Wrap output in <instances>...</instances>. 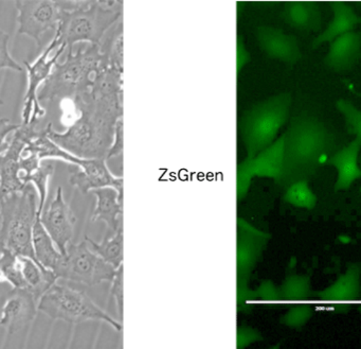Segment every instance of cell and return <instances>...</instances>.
Here are the masks:
<instances>
[{
    "mask_svg": "<svg viewBox=\"0 0 361 349\" xmlns=\"http://www.w3.org/2000/svg\"><path fill=\"white\" fill-rule=\"evenodd\" d=\"M285 135L284 173L281 181L289 184L303 179L326 155L329 135L322 122L310 116H300L291 122Z\"/></svg>",
    "mask_w": 361,
    "mask_h": 349,
    "instance_id": "cell-1",
    "label": "cell"
},
{
    "mask_svg": "<svg viewBox=\"0 0 361 349\" xmlns=\"http://www.w3.org/2000/svg\"><path fill=\"white\" fill-rule=\"evenodd\" d=\"M0 215V232L6 247L39 264L33 249V228L39 217V194L35 186L28 184L22 191L1 199Z\"/></svg>",
    "mask_w": 361,
    "mask_h": 349,
    "instance_id": "cell-2",
    "label": "cell"
},
{
    "mask_svg": "<svg viewBox=\"0 0 361 349\" xmlns=\"http://www.w3.org/2000/svg\"><path fill=\"white\" fill-rule=\"evenodd\" d=\"M291 101L290 94L283 93L257 103L243 114L238 131L247 158H253L279 138L281 129L288 120Z\"/></svg>",
    "mask_w": 361,
    "mask_h": 349,
    "instance_id": "cell-3",
    "label": "cell"
},
{
    "mask_svg": "<svg viewBox=\"0 0 361 349\" xmlns=\"http://www.w3.org/2000/svg\"><path fill=\"white\" fill-rule=\"evenodd\" d=\"M37 308L51 319H61L69 324L100 319L117 329L121 327L84 292L56 283L39 298Z\"/></svg>",
    "mask_w": 361,
    "mask_h": 349,
    "instance_id": "cell-4",
    "label": "cell"
},
{
    "mask_svg": "<svg viewBox=\"0 0 361 349\" xmlns=\"http://www.w3.org/2000/svg\"><path fill=\"white\" fill-rule=\"evenodd\" d=\"M118 270L107 264L94 249H88L85 242H82L68 245L66 255L63 256L54 272L58 278L94 285L113 279Z\"/></svg>",
    "mask_w": 361,
    "mask_h": 349,
    "instance_id": "cell-5",
    "label": "cell"
},
{
    "mask_svg": "<svg viewBox=\"0 0 361 349\" xmlns=\"http://www.w3.org/2000/svg\"><path fill=\"white\" fill-rule=\"evenodd\" d=\"M285 135L279 136L274 143L238 165L236 173V194L240 201L248 194L255 179H271L281 181L284 173Z\"/></svg>",
    "mask_w": 361,
    "mask_h": 349,
    "instance_id": "cell-6",
    "label": "cell"
},
{
    "mask_svg": "<svg viewBox=\"0 0 361 349\" xmlns=\"http://www.w3.org/2000/svg\"><path fill=\"white\" fill-rule=\"evenodd\" d=\"M66 46L61 44L58 33L52 40L51 43L45 48L41 56L35 63L25 61L24 65L28 73V88L25 95L24 107L22 112V124H29L30 122H39L46 115V111L42 107L39 100V86L45 83L46 80L51 75L52 69L56 64V61L65 50Z\"/></svg>",
    "mask_w": 361,
    "mask_h": 349,
    "instance_id": "cell-7",
    "label": "cell"
},
{
    "mask_svg": "<svg viewBox=\"0 0 361 349\" xmlns=\"http://www.w3.org/2000/svg\"><path fill=\"white\" fill-rule=\"evenodd\" d=\"M60 4L51 0H20L16 1L18 35L35 40L41 49L42 39L48 31H58L60 25Z\"/></svg>",
    "mask_w": 361,
    "mask_h": 349,
    "instance_id": "cell-8",
    "label": "cell"
},
{
    "mask_svg": "<svg viewBox=\"0 0 361 349\" xmlns=\"http://www.w3.org/2000/svg\"><path fill=\"white\" fill-rule=\"evenodd\" d=\"M312 300L337 314L350 312L361 302V264H350L331 285L314 291Z\"/></svg>",
    "mask_w": 361,
    "mask_h": 349,
    "instance_id": "cell-9",
    "label": "cell"
},
{
    "mask_svg": "<svg viewBox=\"0 0 361 349\" xmlns=\"http://www.w3.org/2000/svg\"><path fill=\"white\" fill-rule=\"evenodd\" d=\"M270 235L251 225L246 220H238V283H247L248 277L267 247Z\"/></svg>",
    "mask_w": 361,
    "mask_h": 349,
    "instance_id": "cell-10",
    "label": "cell"
},
{
    "mask_svg": "<svg viewBox=\"0 0 361 349\" xmlns=\"http://www.w3.org/2000/svg\"><path fill=\"white\" fill-rule=\"evenodd\" d=\"M39 220L59 251L66 255L73 237V215L65 201L62 188L59 187L51 202L45 205Z\"/></svg>",
    "mask_w": 361,
    "mask_h": 349,
    "instance_id": "cell-11",
    "label": "cell"
},
{
    "mask_svg": "<svg viewBox=\"0 0 361 349\" xmlns=\"http://www.w3.org/2000/svg\"><path fill=\"white\" fill-rule=\"evenodd\" d=\"M37 298L27 289H12L6 298L0 315V327L5 328L9 334H14L28 327L37 311Z\"/></svg>",
    "mask_w": 361,
    "mask_h": 349,
    "instance_id": "cell-12",
    "label": "cell"
},
{
    "mask_svg": "<svg viewBox=\"0 0 361 349\" xmlns=\"http://www.w3.org/2000/svg\"><path fill=\"white\" fill-rule=\"evenodd\" d=\"M255 37L259 49L268 58L289 65L295 64L302 58L297 37L284 32L282 29L259 26L255 32Z\"/></svg>",
    "mask_w": 361,
    "mask_h": 349,
    "instance_id": "cell-13",
    "label": "cell"
},
{
    "mask_svg": "<svg viewBox=\"0 0 361 349\" xmlns=\"http://www.w3.org/2000/svg\"><path fill=\"white\" fill-rule=\"evenodd\" d=\"M361 141L354 139L348 146L327 158L326 164L337 171V179L334 186L335 192L348 190L355 182L361 179Z\"/></svg>",
    "mask_w": 361,
    "mask_h": 349,
    "instance_id": "cell-14",
    "label": "cell"
},
{
    "mask_svg": "<svg viewBox=\"0 0 361 349\" xmlns=\"http://www.w3.org/2000/svg\"><path fill=\"white\" fill-rule=\"evenodd\" d=\"M361 57V33H346L331 42L324 64L331 71L342 73L352 69Z\"/></svg>",
    "mask_w": 361,
    "mask_h": 349,
    "instance_id": "cell-15",
    "label": "cell"
},
{
    "mask_svg": "<svg viewBox=\"0 0 361 349\" xmlns=\"http://www.w3.org/2000/svg\"><path fill=\"white\" fill-rule=\"evenodd\" d=\"M331 10L334 13L333 20L327 28L312 42V47L314 49L323 44H331L338 37L355 31V28L361 24V18H359L354 10L345 4L333 3Z\"/></svg>",
    "mask_w": 361,
    "mask_h": 349,
    "instance_id": "cell-16",
    "label": "cell"
},
{
    "mask_svg": "<svg viewBox=\"0 0 361 349\" xmlns=\"http://www.w3.org/2000/svg\"><path fill=\"white\" fill-rule=\"evenodd\" d=\"M282 16L287 25L306 32H318L322 26V12L314 3L293 1L286 4Z\"/></svg>",
    "mask_w": 361,
    "mask_h": 349,
    "instance_id": "cell-17",
    "label": "cell"
},
{
    "mask_svg": "<svg viewBox=\"0 0 361 349\" xmlns=\"http://www.w3.org/2000/svg\"><path fill=\"white\" fill-rule=\"evenodd\" d=\"M80 172L75 173L71 177L73 185L77 186L83 192L90 189H102L116 184V179L107 170L106 165L99 158H84Z\"/></svg>",
    "mask_w": 361,
    "mask_h": 349,
    "instance_id": "cell-18",
    "label": "cell"
},
{
    "mask_svg": "<svg viewBox=\"0 0 361 349\" xmlns=\"http://www.w3.org/2000/svg\"><path fill=\"white\" fill-rule=\"evenodd\" d=\"M293 268L295 266L291 264L282 285H279L282 304L287 307L312 302L314 295L310 275L298 274Z\"/></svg>",
    "mask_w": 361,
    "mask_h": 349,
    "instance_id": "cell-19",
    "label": "cell"
},
{
    "mask_svg": "<svg viewBox=\"0 0 361 349\" xmlns=\"http://www.w3.org/2000/svg\"><path fill=\"white\" fill-rule=\"evenodd\" d=\"M33 249L35 259L44 268L54 271L63 258V254L59 251L54 244L50 235L37 217L33 228Z\"/></svg>",
    "mask_w": 361,
    "mask_h": 349,
    "instance_id": "cell-20",
    "label": "cell"
},
{
    "mask_svg": "<svg viewBox=\"0 0 361 349\" xmlns=\"http://www.w3.org/2000/svg\"><path fill=\"white\" fill-rule=\"evenodd\" d=\"M22 270L26 281L27 290L31 292L39 302L46 291L58 280L56 273L49 268H44L28 257H22Z\"/></svg>",
    "mask_w": 361,
    "mask_h": 349,
    "instance_id": "cell-21",
    "label": "cell"
},
{
    "mask_svg": "<svg viewBox=\"0 0 361 349\" xmlns=\"http://www.w3.org/2000/svg\"><path fill=\"white\" fill-rule=\"evenodd\" d=\"M283 200L295 208L312 211L316 207L318 199L310 187L307 179H299L288 184L285 190Z\"/></svg>",
    "mask_w": 361,
    "mask_h": 349,
    "instance_id": "cell-22",
    "label": "cell"
},
{
    "mask_svg": "<svg viewBox=\"0 0 361 349\" xmlns=\"http://www.w3.org/2000/svg\"><path fill=\"white\" fill-rule=\"evenodd\" d=\"M8 283L14 289H27L20 256L6 247L0 258V283Z\"/></svg>",
    "mask_w": 361,
    "mask_h": 349,
    "instance_id": "cell-23",
    "label": "cell"
},
{
    "mask_svg": "<svg viewBox=\"0 0 361 349\" xmlns=\"http://www.w3.org/2000/svg\"><path fill=\"white\" fill-rule=\"evenodd\" d=\"M54 165L50 162H42L41 166L27 177V185L32 184L39 194V215H41L45 207L48 196V185H49L50 177L54 175Z\"/></svg>",
    "mask_w": 361,
    "mask_h": 349,
    "instance_id": "cell-24",
    "label": "cell"
},
{
    "mask_svg": "<svg viewBox=\"0 0 361 349\" xmlns=\"http://www.w3.org/2000/svg\"><path fill=\"white\" fill-rule=\"evenodd\" d=\"M314 309L312 302H302L288 307V310L281 317L282 325L291 329H301L314 317Z\"/></svg>",
    "mask_w": 361,
    "mask_h": 349,
    "instance_id": "cell-25",
    "label": "cell"
},
{
    "mask_svg": "<svg viewBox=\"0 0 361 349\" xmlns=\"http://www.w3.org/2000/svg\"><path fill=\"white\" fill-rule=\"evenodd\" d=\"M90 242L92 243V249L107 264H111L116 270L121 268L123 262V243L121 237H116L113 240L107 241L103 244H96L90 240Z\"/></svg>",
    "mask_w": 361,
    "mask_h": 349,
    "instance_id": "cell-26",
    "label": "cell"
},
{
    "mask_svg": "<svg viewBox=\"0 0 361 349\" xmlns=\"http://www.w3.org/2000/svg\"><path fill=\"white\" fill-rule=\"evenodd\" d=\"M339 113L344 118L348 131L355 136V139L361 141V111L357 109L350 101L340 99L336 103Z\"/></svg>",
    "mask_w": 361,
    "mask_h": 349,
    "instance_id": "cell-27",
    "label": "cell"
},
{
    "mask_svg": "<svg viewBox=\"0 0 361 349\" xmlns=\"http://www.w3.org/2000/svg\"><path fill=\"white\" fill-rule=\"evenodd\" d=\"M10 35L5 31H0V71L5 69L22 73V65L18 64L9 52Z\"/></svg>",
    "mask_w": 361,
    "mask_h": 349,
    "instance_id": "cell-28",
    "label": "cell"
},
{
    "mask_svg": "<svg viewBox=\"0 0 361 349\" xmlns=\"http://www.w3.org/2000/svg\"><path fill=\"white\" fill-rule=\"evenodd\" d=\"M20 124H12L11 120L8 118H1L0 119V156L4 155L9 149L10 141H8V136L11 133L16 132Z\"/></svg>",
    "mask_w": 361,
    "mask_h": 349,
    "instance_id": "cell-29",
    "label": "cell"
},
{
    "mask_svg": "<svg viewBox=\"0 0 361 349\" xmlns=\"http://www.w3.org/2000/svg\"><path fill=\"white\" fill-rule=\"evenodd\" d=\"M262 334L255 328L249 326H242L238 328V347L244 348V347L250 346L253 343L259 342L262 340Z\"/></svg>",
    "mask_w": 361,
    "mask_h": 349,
    "instance_id": "cell-30",
    "label": "cell"
},
{
    "mask_svg": "<svg viewBox=\"0 0 361 349\" xmlns=\"http://www.w3.org/2000/svg\"><path fill=\"white\" fill-rule=\"evenodd\" d=\"M238 52H240V54H238V61L240 60V62H238V69L240 71V67L244 66L246 64L247 61H248V52H247L246 48L243 45L242 41H238Z\"/></svg>",
    "mask_w": 361,
    "mask_h": 349,
    "instance_id": "cell-31",
    "label": "cell"
},
{
    "mask_svg": "<svg viewBox=\"0 0 361 349\" xmlns=\"http://www.w3.org/2000/svg\"><path fill=\"white\" fill-rule=\"evenodd\" d=\"M5 249V241H4L3 235H1V232H0V258L3 256L4 249Z\"/></svg>",
    "mask_w": 361,
    "mask_h": 349,
    "instance_id": "cell-32",
    "label": "cell"
},
{
    "mask_svg": "<svg viewBox=\"0 0 361 349\" xmlns=\"http://www.w3.org/2000/svg\"><path fill=\"white\" fill-rule=\"evenodd\" d=\"M355 308L357 309V311H358L359 313L361 314V302H358V304H356V307Z\"/></svg>",
    "mask_w": 361,
    "mask_h": 349,
    "instance_id": "cell-33",
    "label": "cell"
},
{
    "mask_svg": "<svg viewBox=\"0 0 361 349\" xmlns=\"http://www.w3.org/2000/svg\"><path fill=\"white\" fill-rule=\"evenodd\" d=\"M350 90H352V92L354 93V94L356 95V96L360 97L361 98V93H358L357 92V90H353L352 88H350Z\"/></svg>",
    "mask_w": 361,
    "mask_h": 349,
    "instance_id": "cell-34",
    "label": "cell"
},
{
    "mask_svg": "<svg viewBox=\"0 0 361 349\" xmlns=\"http://www.w3.org/2000/svg\"><path fill=\"white\" fill-rule=\"evenodd\" d=\"M1 105H4V101L0 99V107H1Z\"/></svg>",
    "mask_w": 361,
    "mask_h": 349,
    "instance_id": "cell-35",
    "label": "cell"
},
{
    "mask_svg": "<svg viewBox=\"0 0 361 349\" xmlns=\"http://www.w3.org/2000/svg\"><path fill=\"white\" fill-rule=\"evenodd\" d=\"M359 162H360V165H361V154H360V158H359Z\"/></svg>",
    "mask_w": 361,
    "mask_h": 349,
    "instance_id": "cell-36",
    "label": "cell"
},
{
    "mask_svg": "<svg viewBox=\"0 0 361 349\" xmlns=\"http://www.w3.org/2000/svg\"><path fill=\"white\" fill-rule=\"evenodd\" d=\"M0 222H1V215H0Z\"/></svg>",
    "mask_w": 361,
    "mask_h": 349,
    "instance_id": "cell-37",
    "label": "cell"
},
{
    "mask_svg": "<svg viewBox=\"0 0 361 349\" xmlns=\"http://www.w3.org/2000/svg\"><path fill=\"white\" fill-rule=\"evenodd\" d=\"M360 190H361V188H360Z\"/></svg>",
    "mask_w": 361,
    "mask_h": 349,
    "instance_id": "cell-38",
    "label": "cell"
}]
</instances>
